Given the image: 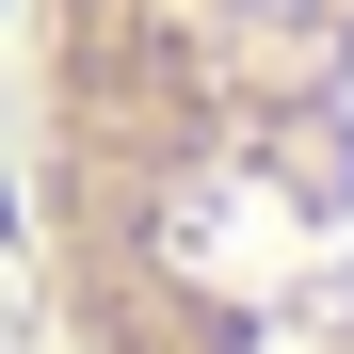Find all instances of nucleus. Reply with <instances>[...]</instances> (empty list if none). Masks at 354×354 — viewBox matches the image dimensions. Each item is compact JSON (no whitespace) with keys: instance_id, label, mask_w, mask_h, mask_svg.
<instances>
[{"instance_id":"f03ea898","label":"nucleus","mask_w":354,"mask_h":354,"mask_svg":"<svg viewBox=\"0 0 354 354\" xmlns=\"http://www.w3.org/2000/svg\"><path fill=\"white\" fill-rule=\"evenodd\" d=\"M0 354H32V322H17V290H0Z\"/></svg>"},{"instance_id":"f257e3e1","label":"nucleus","mask_w":354,"mask_h":354,"mask_svg":"<svg viewBox=\"0 0 354 354\" xmlns=\"http://www.w3.org/2000/svg\"><path fill=\"white\" fill-rule=\"evenodd\" d=\"M0 290L32 354H354V0H0Z\"/></svg>"}]
</instances>
